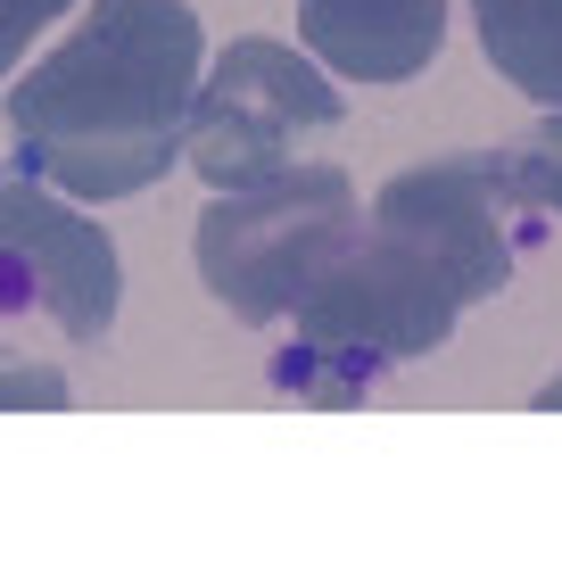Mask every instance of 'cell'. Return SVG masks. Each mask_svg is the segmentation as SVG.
Segmentation results:
<instances>
[{
    "label": "cell",
    "instance_id": "1",
    "mask_svg": "<svg viewBox=\"0 0 562 562\" xmlns=\"http://www.w3.org/2000/svg\"><path fill=\"white\" fill-rule=\"evenodd\" d=\"M521 207L529 199L505 149L422 158L397 182H381L372 215H356V240L290 306L299 348L273 364V381L290 397L315 389L348 405L372 372L447 348L456 323L513 281Z\"/></svg>",
    "mask_w": 562,
    "mask_h": 562
},
{
    "label": "cell",
    "instance_id": "2",
    "mask_svg": "<svg viewBox=\"0 0 562 562\" xmlns=\"http://www.w3.org/2000/svg\"><path fill=\"white\" fill-rule=\"evenodd\" d=\"M207 75L191 0H91L83 25L9 91L18 175L67 199H133L166 182Z\"/></svg>",
    "mask_w": 562,
    "mask_h": 562
},
{
    "label": "cell",
    "instance_id": "3",
    "mask_svg": "<svg viewBox=\"0 0 562 562\" xmlns=\"http://www.w3.org/2000/svg\"><path fill=\"white\" fill-rule=\"evenodd\" d=\"M356 215H364V199H356L348 166L306 158L248 191H215L199 215V281L240 323H281L306 299V281L356 240Z\"/></svg>",
    "mask_w": 562,
    "mask_h": 562
},
{
    "label": "cell",
    "instance_id": "4",
    "mask_svg": "<svg viewBox=\"0 0 562 562\" xmlns=\"http://www.w3.org/2000/svg\"><path fill=\"white\" fill-rule=\"evenodd\" d=\"M339 116H348V108H339L331 75H323L315 58L273 42V34H248L199 75L182 158H191L199 182H215V191H248V182L299 166L306 140L331 133Z\"/></svg>",
    "mask_w": 562,
    "mask_h": 562
},
{
    "label": "cell",
    "instance_id": "5",
    "mask_svg": "<svg viewBox=\"0 0 562 562\" xmlns=\"http://www.w3.org/2000/svg\"><path fill=\"white\" fill-rule=\"evenodd\" d=\"M124 306V257L50 182H0V315H50L75 348H100Z\"/></svg>",
    "mask_w": 562,
    "mask_h": 562
},
{
    "label": "cell",
    "instance_id": "6",
    "mask_svg": "<svg viewBox=\"0 0 562 562\" xmlns=\"http://www.w3.org/2000/svg\"><path fill=\"white\" fill-rule=\"evenodd\" d=\"M299 34L348 83H414L447 42V0H299Z\"/></svg>",
    "mask_w": 562,
    "mask_h": 562
},
{
    "label": "cell",
    "instance_id": "7",
    "mask_svg": "<svg viewBox=\"0 0 562 562\" xmlns=\"http://www.w3.org/2000/svg\"><path fill=\"white\" fill-rule=\"evenodd\" d=\"M480 50L521 100L562 108V0H472Z\"/></svg>",
    "mask_w": 562,
    "mask_h": 562
},
{
    "label": "cell",
    "instance_id": "8",
    "mask_svg": "<svg viewBox=\"0 0 562 562\" xmlns=\"http://www.w3.org/2000/svg\"><path fill=\"white\" fill-rule=\"evenodd\" d=\"M505 158H513L521 199H529L538 215H554V224H562V108H554V116H538L521 140H505Z\"/></svg>",
    "mask_w": 562,
    "mask_h": 562
},
{
    "label": "cell",
    "instance_id": "9",
    "mask_svg": "<svg viewBox=\"0 0 562 562\" xmlns=\"http://www.w3.org/2000/svg\"><path fill=\"white\" fill-rule=\"evenodd\" d=\"M75 0H0V75L18 67L25 50L42 42V25H58Z\"/></svg>",
    "mask_w": 562,
    "mask_h": 562
},
{
    "label": "cell",
    "instance_id": "10",
    "mask_svg": "<svg viewBox=\"0 0 562 562\" xmlns=\"http://www.w3.org/2000/svg\"><path fill=\"white\" fill-rule=\"evenodd\" d=\"M0 405H67V372L25 364V356H0Z\"/></svg>",
    "mask_w": 562,
    "mask_h": 562
},
{
    "label": "cell",
    "instance_id": "11",
    "mask_svg": "<svg viewBox=\"0 0 562 562\" xmlns=\"http://www.w3.org/2000/svg\"><path fill=\"white\" fill-rule=\"evenodd\" d=\"M538 414H562V372H554V381L538 389Z\"/></svg>",
    "mask_w": 562,
    "mask_h": 562
}]
</instances>
